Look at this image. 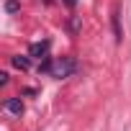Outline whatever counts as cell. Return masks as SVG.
I'll return each instance as SVG.
<instances>
[{
    "label": "cell",
    "mask_w": 131,
    "mask_h": 131,
    "mask_svg": "<svg viewBox=\"0 0 131 131\" xmlns=\"http://www.w3.org/2000/svg\"><path fill=\"white\" fill-rule=\"evenodd\" d=\"M5 10H8V13H18V10H21V5H18V3H13V0H8V3H5Z\"/></svg>",
    "instance_id": "5"
},
{
    "label": "cell",
    "mask_w": 131,
    "mask_h": 131,
    "mask_svg": "<svg viewBox=\"0 0 131 131\" xmlns=\"http://www.w3.org/2000/svg\"><path fill=\"white\" fill-rule=\"evenodd\" d=\"M44 70H46L51 77L64 80V77H70V75L77 70V64H75L72 57H62V59H57V62H51V64H44Z\"/></svg>",
    "instance_id": "1"
},
{
    "label": "cell",
    "mask_w": 131,
    "mask_h": 131,
    "mask_svg": "<svg viewBox=\"0 0 131 131\" xmlns=\"http://www.w3.org/2000/svg\"><path fill=\"white\" fill-rule=\"evenodd\" d=\"M64 5H70V8H75V5H77V0H64Z\"/></svg>",
    "instance_id": "7"
},
{
    "label": "cell",
    "mask_w": 131,
    "mask_h": 131,
    "mask_svg": "<svg viewBox=\"0 0 131 131\" xmlns=\"http://www.w3.org/2000/svg\"><path fill=\"white\" fill-rule=\"evenodd\" d=\"M46 51H49V41H39V44H31V49H28V57H36V59H41Z\"/></svg>",
    "instance_id": "3"
},
{
    "label": "cell",
    "mask_w": 131,
    "mask_h": 131,
    "mask_svg": "<svg viewBox=\"0 0 131 131\" xmlns=\"http://www.w3.org/2000/svg\"><path fill=\"white\" fill-rule=\"evenodd\" d=\"M0 85H8V72H0Z\"/></svg>",
    "instance_id": "6"
},
{
    "label": "cell",
    "mask_w": 131,
    "mask_h": 131,
    "mask_svg": "<svg viewBox=\"0 0 131 131\" xmlns=\"http://www.w3.org/2000/svg\"><path fill=\"white\" fill-rule=\"evenodd\" d=\"M13 64H16L18 70H28V67H31V57H21V54H16V57H13Z\"/></svg>",
    "instance_id": "4"
},
{
    "label": "cell",
    "mask_w": 131,
    "mask_h": 131,
    "mask_svg": "<svg viewBox=\"0 0 131 131\" xmlns=\"http://www.w3.org/2000/svg\"><path fill=\"white\" fill-rule=\"evenodd\" d=\"M5 111H8L10 116H21V113H23V103H21V98H8V100H5Z\"/></svg>",
    "instance_id": "2"
}]
</instances>
